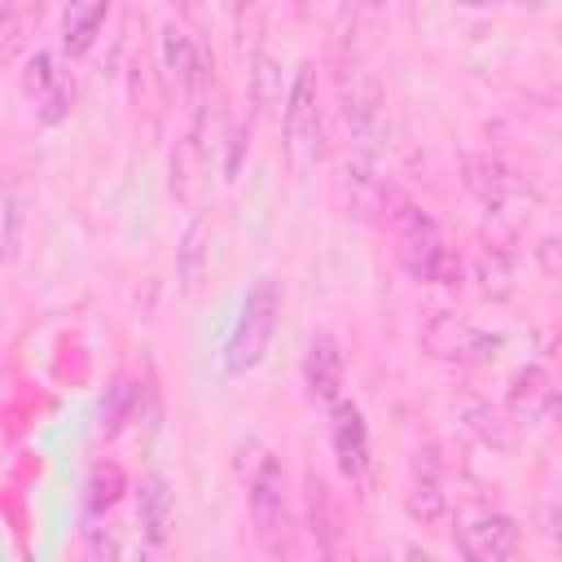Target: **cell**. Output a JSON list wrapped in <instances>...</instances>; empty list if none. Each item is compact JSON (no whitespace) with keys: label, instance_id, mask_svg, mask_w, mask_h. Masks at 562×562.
Here are the masks:
<instances>
[{"label":"cell","instance_id":"7a4b0ae2","mask_svg":"<svg viewBox=\"0 0 562 562\" xmlns=\"http://www.w3.org/2000/svg\"><path fill=\"white\" fill-rule=\"evenodd\" d=\"M342 114H347V132H351V154L356 158H378V140H382V83L360 61L342 70Z\"/></svg>","mask_w":562,"mask_h":562},{"label":"cell","instance_id":"5bb4252c","mask_svg":"<svg viewBox=\"0 0 562 562\" xmlns=\"http://www.w3.org/2000/svg\"><path fill=\"white\" fill-rule=\"evenodd\" d=\"M198 57H202V53L189 44L184 31H176V26L162 31V70H167L171 83L189 88V79H193V70H198Z\"/></svg>","mask_w":562,"mask_h":562},{"label":"cell","instance_id":"277c9868","mask_svg":"<svg viewBox=\"0 0 562 562\" xmlns=\"http://www.w3.org/2000/svg\"><path fill=\"white\" fill-rule=\"evenodd\" d=\"M285 149L294 158L299 171L321 162V105H316V79L312 66H299L294 83H290V101H285Z\"/></svg>","mask_w":562,"mask_h":562},{"label":"cell","instance_id":"6da1fadb","mask_svg":"<svg viewBox=\"0 0 562 562\" xmlns=\"http://www.w3.org/2000/svg\"><path fill=\"white\" fill-rule=\"evenodd\" d=\"M277 312H281V290L277 281H255L241 299V312H237V325L228 334V347H224V364L228 373H246L255 369L263 356H268V342H272V329H277Z\"/></svg>","mask_w":562,"mask_h":562},{"label":"cell","instance_id":"8fae6325","mask_svg":"<svg viewBox=\"0 0 562 562\" xmlns=\"http://www.w3.org/2000/svg\"><path fill=\"white\" fill-rule=\"evenodd\" d=\"M110 13V0H66V18H61V48L70 57H83L101 31Z\"/></svg>","mask_w":562,"mask_h":562},{"label":"cell","instance_id":"ba28073f","mask_svg":"<svg viewBox=\"0 0 562 562\" xmlns=\"http://www.w3.org/2000/svg\"><path fill=\"white\" fill-rule=\"evenodd\" d=\"M408 514L417 522H435L443 509H448V496H443V479H439V461L435 452H417L413 457V474H408Z\"/></svg>","mask_w":562,"mask_h":562},{"label":"cell","instance_id":"44dd1931","mask_svg":"<svg viewBox=\"0 0 562 562\" xmlns=\"http://www.w3.org/2000/svg\"><path fill=\"white\" fill-rule=\"evenodd\" d=\"M184 4H189V0H184Z\"/></svg>","mask_w":562,"mask_h":562},{"label":"cell","instance_id":"ac0fdd59","mask_svg":"<svg viewBox=\"0 0 562 562\" xmlns=\"http://www.w3.org/2000/svg\"><path fill=\"white\" fill-rule=\"evenodd\" d=\"M202 237H206V224H193V228L184 233V246H180V277H184V290H193V285L202 281V255H206Z\"/></svg>","mask_w":562,"mask_h":562},{"label":"cell","instance_id":"ffe728a7","mask_svg":"<svg viewBox=\"0 0 562 562\" xmlns=\"http://www.w3.org/2000/svg\"><path fill=\"white\" fill-rule=\"evenodd\" d=\"M57 83H61V75L53 70V57H48V53H35V57L26 61V75H22L26 97H35V101H40V97H44L48 88H57Z\"/></svg>","mask_w":562,"mask_h":562},{"label":"cell","instance_id":"7c38bea8","mask_svg":"<svg viewBox=\"0 0 562 562\" xmlns=\"http://www.w3.org/2000/svg\"><path fill=\"white\" fill-rule=\"evenodd\" d=\"M509 408H514V417H522V422H544V417L553 413V386H549V373H544L540 364H531V369H522V373L514 378Z\"/></svg>","mask_w":562,"mask_h":562},{"label":"cell","instance_id":"4fadbf2b","mask_svg":"<svg viewBox=\"0 0 562 562\" xmlns=\"http://www.w3.org/2000/svg\"><path fill=\"white\" fill-rule=\"evenodd\" d=\"M307 522H312V540H316L321 553H338V549H342V544H338L334 496H329V487H325L316 474H307Z\"/></svg>","mask_w":562,"mask_h":562},{"label":"cell","instance_id":"3957f363","mask_svg":"<svg viewBox=\"0 0 562 562\" xmlns=\"http://www.w3.org/2000/svg\"><path fill=\"white\" fill-rule=\"evenodd\" d=\"M250 522L268 553H281L290 540V501H285V470L277 457H259L250 474Z\"/></svg>","mask_w":562,"mask_h":562},{"label":"cell","instance_id":"d6986e66","mask_svg":"<svg viewBox=\"0 0 562 562\" xmlns=\"http://www.w3.org/2000/svg\"><path fill=\"white\" fill-rule=\"evenodd\" d=\"M44 0H0V26L9 31V40H18L31 22H40Z\"/></svg>","mask_w":562,"mask_h":562},{"label":"cell","instance_id":"52a82bcc","mask_svg":"<svg viewBox=\"0 0 562 562\" xmlns=\"http://www.w3.org/2000/svg\"><path fill=\"white\" fill-rule=\"evenodd\" d=\"M303 382L312 400H334L342 386V347L334 334H312L303 351Z\"/></svg>","mask_w":562,"mask_h":562},{"label":"cell","instance_id":"e0dca14e","mask_svg":"<svg viewBox=\"0 0 562 562\" xmlns=\"http://www.w3.org/2000/svg\"><path fill=\"white\" fill-rule=\"evenodd\" d=\"M119 492H123V470L119 465H97L92 479H88V509L92 514L110 509L119 501Z\"/></svg>","mask_w":562,"mask_h":562},{"label":"cell","instance_id":"5b68a950","mask_svg":"<svg viewBox=\"0 0 562 562\" xmlns=\"http://www.w3.org/2000/svg\"><path fill=\"white\" fill-rule=\"evenodd\" d=\"M452 540H457V553L470 558V562H505V558L518 553V540L522 536H518V522L514 518H505V514H479L465 527H457Z\"/></svg>","mask_w":562,"mask_h":562},{"label":"cell","instance_id":"2e32d148","mask_svg":"<svg viewBox=\"0 0 562 562\" xmlns=\"http://www.w3.org/2000/svg\"><path fill=\"white\" fill-rule=\"evenodd\" d=\"M132 413H136V386L119 378V382L105 391V400H101V430H105V435H119V430L132 422Z\"/></svg>","mask_w":562,"mask_h":562},{"label":"cell","instance_id":"30bf717a","mask_svg":"<svg viewBox=\"0 0 562 562\" xmlns=\"http://www.w3.org/2000/svg\"><path fill=\"white\" fill-rule=\"evenodd\" d=\"M171 518H176V509H171L167 479L149 474V479L140 483V492H136V522H140V536L158 549V544L171 536Z\"/></svg>","mask_w":562,"mask_h":562},{"label":"cell","instance_id":"9a60e30c","mask_svg":"<svg viewBox=\"0 0 562 562\" xmlns=\"http://www.w3.org/2000/svg\"><path fill=\"white\" fill-rule=\"evenodd\" d=\"M474 171H483V176H470V184H474V193L487 202V206H501L514 189H518V180L501 167V162H492V158H479V162H470Z\"/></svg>","mask_w":562,"mask_h":562},{"label":"cell","instance_id":"9c48e42d","mask_svg":"<svg viewBox=\"0 0 562 562\" xmlns=\"http://www.w3.org/2000/svg\"><path fill=\"white\" fill-rule=\"evenodd\" d=\"M426 338H430V347L439 356H452V360H483L501 342V338H492V334H483V329H474L465 321H452V316L435 321V329Z\"/></svg>","mask_w":562,"mask_h":562},{"label":"cell","instance_id":"8992f818","mask_svg":"<svg viewBox=\"0 0 562 562\" xmlns=\"http://www.w3.org/2000/svg\"><path fill=\"white\" fill-rule=\"evenodd\" d=\"M329 443L338 457V470L360 487L369 479V430L356 404H334L329 413Z\"/></svg>","mask_w":562,"mask_h":562}]
</instances>
